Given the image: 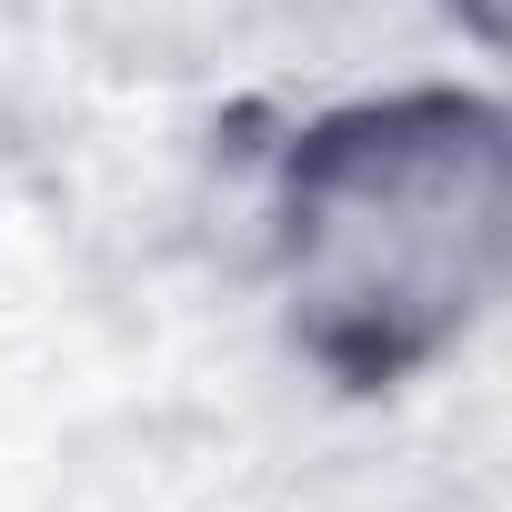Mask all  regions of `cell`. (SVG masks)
Segmentation results:
<instances>
[{"mask_svg":"<svg viewBox=\"0 0 512 512\" xmlns=\"http://www.w3.org/2000/svg\"><path fill=\"white\" fill-rule=\"evenodd\" d=\"M282 342L342 392H412L512 302V101L382 81L322 101L262 191Z\"/></svg>","mask_w":512,"mask_h":512,"instance_id":"obj_1","label":"cell"},{"mask_svg":"<svg viewBox=\"0 0 512 512\" xmlns=\"http://www.w3.org/2000/svg\"><path fill=\"white\" fill-rule=\"evenodd\" d=\"M442 21L472 41V51H492V61H512V0H442Z\"/></svg>","mask_w":512,"mask_h":512,"instance_id":"obj_2","label":"cell"}]
</instances>
